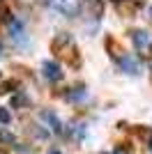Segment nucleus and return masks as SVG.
<instances>
[{
	"instance_id": "4468645a",
	"label": "nucleus",
	"mask_w": 152,
	"mask_h": 154,
	"mask_svg": "<svg viewBox=\"0 0 152 154\" xmlns=\"http://www.w3.org/2000/svg\"><path fill=\"white\" fill-rule=\"evenodd\" d=\"M51 154H62V152H58V149H53V152H51Z\"/></svg>"
},
{
	"instance_id": "423d86ee",
	"label": "nucleus",
	"mask_w": 152,
	"mask_h": 154,
	"mask_svg": "<svg viewBox=\"0 0 152 154\" xmlns=\"http://www.w3.org/2000/svg\"><path fill=\"white\" fill-rule=\"evenodd\" d=\"M88 9H90V16H92V19H99L101 12H104V2H101V0H88Z\"/></svg>"
},
{
	"instance_id": "7ed1b4c3",
	"label": "nucleus",
	"mask_w": 152,
	"mask_h": 154,
	"mask_svg": "<svg viewBox=\"0 0 152 154\" xmlns=\"http://www.w3.org/2000/svg\"><path fill=\"white\" fill-rule=\"evenodd\" d=\"M131 39H134V46L143 51V48H147V44H150V32L147 30H134Z\"/></svg>"
},
{
	"instance_id": "f8f14e48",
	"label": "nucleus",
	"mask_w": 152,
	"mask_h": 154,
	"mask_svg": "<svg viewBox=\"0 0 152 154\" xmlns=\"http://www.w3.org/2000/svg\"><path fill=\"white\" fill-rule=\"evenodd\" d=\"M83 94H85V92H83V88H76V92H69V94H67V99H81Z\"/></svg>"
},
{
	"instance_id": "39448f33",
	"label": "nucleus",
	"mask_w": 152,
	"mask_h": 154,
	"mask_svg": "<svg viewBox=\"0 0 152 154\" xmlns=\"http://www.w3.org/2000/svg\"><path fill=\"white\" fill-rule=\"evenodd\" d=\"M42 117H44L46 122L51 124V129H53V131H55V134H60V120H58V115H53V113H51V110H42Z\"/></svg>"
},
{
	"instance_id": "20e7f679",
	"label": "nucleus",
	"mask_w": 152,
	"mask_h": 154,
	"mask_svg": "<svg viewBox=\"0 0 152 154\" xmlns=\"http://www.w3.org/2000/svg\"><path fill=\"white\" fill-rule=\"evenodd\" d=\"M9 28H12V37H14V42H19V44H25V42H28V37H25V30H23V23H21V21H14V19H12Z\"/></svg>"
},
{
	"instance_id": "dca6fc26",
	"label": "nucleus",
	"mask_w": 152,
	"mask_h": 154,
	"mask_svg": "<svg viewBox=\"0 0 152 154\" xmlns=\"http://www.w3.org/2000/svg\"><path fill=\"white\" fill-rule=\"evenodd\" d=\"M0 53H2V44H0Z\"/></svg>"
},
{
	"instance_id": "6e6552de",
	"label": "nucleus",
	"mask_w": 152,
	"mask_h": 154,
	"mask_svg": "<svg viewBox=\"0 0 152 154\" xmlns=\"http://www.w3.org/2000/svg\"><path fill=\"white\" fill-rule=\"evenodd\" d=\"M120 67L127 71V74H138V64L134 62V60L129 58V55H125V58L120 60Z\"/></svg>"
},
{
	"instance_id": "9b49d317",
	"label": "nucleus",
	"mask_w": 152,
	"mask_h": 154,
	"mask_svg": "<svg viewBox=\"0 0 152 154\" xmlns=\"http://www.w3.org/2000/svg\"><path fill=\"white\" fill-rule=\"evenodd\" d=\"M9 120H12V115H9L5 108H0V122H2V124H9Z\"/></svg>"
},
{
	"instance_id": "0eeeda50",
	"label": "nucleus",
	"mask_w": 152,
	"mask_h": 154,
	"mask_svg": "<svg viewBox=\"0 0 152 154\" xmlns=\"http://www.w3.org/2000/svg\"><path fill=\"white\" fill-rule=\"evenodd\" d=\"M106 48H111V55H113V58L118 60V62H120V60L125 58V55H122V48L118 46V42H115L113 37H108V39H106Z\"/></svg>"
},
{
	"instance_id": "9d476101",
	"label": "nucleus",
	"mask_w": 152,
	"mask_h": 154,
	"mask_svg": "<svg viewBox=\"0 0 152 154\" xmlns=\"http://www.w3.org/2000/svg\"><path fill=\"white\" fill-rule=\"evenodd\" d=\"M0 140H2V143H14V136L9 134V131L2 129V131H0Z\"/></svg>"
},
{
	"instance_id": "1a4fd4ad",
	"label": "nucleus",
	"mask_w": 152,
	"mask_h": 154,
	"mask_svg": "<svg viewBox=\"0 0 152 154\" xmlns=\"http://www.w3.org/2000/svg\"><path fill=\"white\" fill-rule=\"evenodd\" d=\"M25 103H28V97H25L23 92H19V94L12 99V106H25Z\"/></svg>"
},
{
	"instance_id": "f03ea898",
	"label": "nucleus",
	"mask_w": 152,
	"mask_h": 154,
	"mask_svg": "<svg viewBox=\"0 0 152 154\" xmlns=\"http://www.w3.org/2000/svg\"><path fill=\"white\" fill-rule=\"evenodd\" d=\"M42 74H44L46 81H51V83H58L60 78H62V69H60V64L53 62V60H46L44 64H42Z\"/></svg>"
},
{
	"instance_id": "ddd939ff",
	"label": "nucleus",
	"mask_w": 152,
	"mask_h": 154,
	"mask_svg": "<svg viewBox=\"0 0 152 154\" xmlns=\"http://www.w3.org/2000/svg\"><path fill=\"white\" fill-rule=\"evenodd\" d=\"M134 5H143V0H131Z\"/></svg>"
},
{
	"instance_id": "f257e3e1",
	"label": "nucleus",
	"mask_w": 152,
	"mask_h": 154,
	"mask_svg": "<svg viewBox=\"0 0 152 154\" xmlns=\"http://www.w3.org/2000/svg\"><path fill=\"white\" fill-rule=\"evenodd\" d=\"M51 48H53V53H55L58 58L67 60V62H74L78 64V55H76V46H74V39L67 35V32H62V35H58L55 39H53V44H51Z\"/></svg>"
},
{
	"instance_id": "2eb2a0df",
	"label": "nucleus",
	"mask_w": 152,
	"mask_h": 154,
	"mask_svg": "<svg viewBox=\"0 0 152 154\" xmlns=\"http://www.w3.org/2000/svg\"><path fill=\"white\" fill-rule=\"evenodd\" d=\"M111 2H120V0H111Z\"/></svg>"
}]
</instances>
